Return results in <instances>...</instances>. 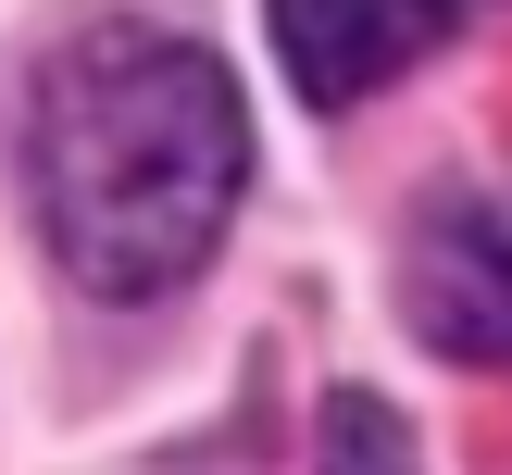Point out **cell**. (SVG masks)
Masks as SVG:
<instances>
[{"mask_svg":"<svg viewBox=\"0 0 512 475\" xmlns=\"http://www.w3.org/2000/svg\"><path fill=\"white\" fill-rule=\"evenodd\" d=\"M25 175H38L50 263L88 300H163L213 263L250 188L238 75L188 25H88L38 75Z\"/></svg>","mask_w":512,"mask_h":475,"instance_id":"cell-1","label":"cell"},{"mask_svg":"<svg viewBox=\"0 0 512 475\" xmlns=\"http://www.w3.org/2000/svg\"><path fill=\"white\" fill-rule=\"evenodd\" d=\"M400 313L425 350L512 375V200H425L400 250Z\"/></svg>","mask_w":512,"mask_h":475,"instance_id":"cell-2","label":"cell"},{"mask_svg":"<svg viewBox=\"0 0 512 475\" xmlns=\"http://www.w3.org/2000/svg\"><path fill=\"white\" fill-rule=\"evenodd\" d=\"M450 13H463V0H263L275 63H288V88L313 100V113H350V100L400 88V75L450 38Z\"/></svg>","mask_w":512,"mask_h":475,"instance_id":"cell-3","label":"cell"},{"mask_svg":"<svg viewBox=\"0 0 512 475\" xmlns=\"http://www.w3.org/2000/svg\"><path fill=\"white\" fill-rule=\"evenodd\" d=\"M325 475H413V438H400L388 400H363V388L325 400Z\"/></svg>","mask_w":512,"mask_h":475,"instance_id":"cell-4","label":"cell"}]
</instances>
